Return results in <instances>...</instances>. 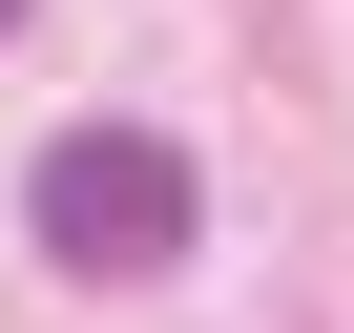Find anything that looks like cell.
<instances>
[{
	"instance_id": "1",
	"label": "cell",
	"mask_w": 354,
	"mask_h": 333,
	"mask_svg": "<svg viewBox=\"0 0 354 333\" xmlns=\"http://www.w3.org/2000/svg\"><path fill=\"white\" fill-rule=\"evenodd\" d=\"M21 229H42L63 271H167V250H188V166H167L146 125H63L42 188H21Z\"/></svg>"
},
{
	"instance_id": "2",
	"label": "cell",
	"mask_w": 354,
	"mask_h": 333,
	"mask_svg": "<svg viewBox=\"0 0 354 333\" xmlns=\"http://www.w3.org/2000/svg\"><path fill=\"white\" fill-rule=\"evenodd\" d=\"M0 21H21V0H0Z\"/></svg>"
}]
</instances>
